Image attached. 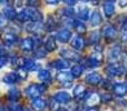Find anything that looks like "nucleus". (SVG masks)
<instances>
[{
	"mask_svg": "<svg viewBox=\"0 0 127 111\" xmlns=\"http://www.w3.org/2000/svg\"><path fill=\"white\" fill-rule=\"evenodd\" d=\"M45 90H46L45 86L35 85V83H33V85L28 86V87L26 88V90H25V92H26V94L29 97V98L35 99V98H38V97H39L40 94L45 91Z\"/></svg>",
	"mask_w": 127,
	"mask_h": 111,
	"instance_id": "obj_1",
	"label": "nucleus"
},
{
	"mask_svg": "<svg viewBox=\"0 0 127 111\" xmlns=\"http://www.w3.org/2000/svg\"><path fill=\"white\" fill-rule=\"evenodd\" d=\"M105 71H106V73L110 77H118V76H122V74L124 73L123 67H119V66L115 65V63L109 65L108 67H106Z\"/></svg>",
	"mask_w": 127,
	"mask_h": 111,
	"instance_id": "obj_2",
	"label": "nucleus"
},
{
	"mask_svg": "<svg viewBox=\"0 0 127 111\" xmlns=\"http://www.w3.org/2000/svg\"><path fill=\"white\" fill-rule=\"evenodd\" d=\"M121 53H122V50H121V47L118 44L114 46L109 51H108V61L110 63H115L118 61V59L121 58Z\"/></svg>",
	"mask_w": 127,
	"mask_h": 111,
	"instance_id": "obj_3",
	"label": "nucleus"
},
{
	"mask_svg": "<svg viewBox=\"0 0 127 111\" xmlns=\"http://www.w3.org/2000/svg\"><path fill=\"white\" fill-rule=\"evenodd\" d=\"M103 81L101 79V76L97 72H92V73H88L87 76L85 77V82L88 83L90 86H97Z\"/></svg>",
	"mask_w": 127,
	"mask_h": 111,
	"instance_id": "obj_4",
	"label": "nucleus"
},
{
	"mask_svg": "<svg viewBox=\"0 0 127 111\" xmlns=\"http://www.w3.org/2000/svg\"><path fill=\"white\" fill-rule=\"evenodd\" d=\"M72 79H74V77H72L71 73H69V72L60 71L59 73L57 74V80L59 81V82L64 83V86H66V87H70V86H71Z\"/></svg>",
	"mask_w": 127,
	"mask_h": 111,
	"instance_id": "obj_5",
	"label": "nucleus"
},
{
	"mask_svg": "<svg viewBox=\"0 0 127 111\" xmlns=\"http://www.w3.org/2000/svg\"><path fill=\"white\" fill-rule=\"evenodd\" d=\"M60 56L68 61H79L80 60V56L77 55V52L68 50V49H62V50H60Z\"/></svg>",
	"mask_w": 127,
	"mask_h": 111,
	"instance_id": "obj_6",
	"label": "nucleus"
},
{
	"mask_svg": "<svg viewBox=\"0 0 127 111\" xmlns=\"http://www.w3.org/2000/svg\"><path fill=\"white\" fill-rule=\"evenodd\" d=\"M101 65V55L100 52H95V55L90 56L87 59V66L89 68H97Z\"/></svg>",
	"mask_w": 127,
	"mask_h": 111,
	"instance_id": "obj_7",
	"label": "nucleus"
},
{
	"mask_svg": "<svg viewBox=\"0 0 127 111\" xmlns=\"http://www.w3.org/2000/svg\"><path fill=\"white\" fill-rule=\"evenodd\" d=\"M113 91L117 97H125L127 94V85L125 82H118L113 86Z\"/></svg>",
	"mask_w": 127,
	"mask_h": 111,
	"instance_id": "obj_8",
	"label": "nucleus"
},
{
	"mask_svg": "<svg viewBox=\"0 0 127 111\" xmlns=\"http://www.w3.org/2000/svg\"><path fill=\"white\" fill-rule=\"evenodd\" d=\"M101 31H103L104 38H105V39H107V40L114 39V38L116 37V35H117L116 29H115L113 26H110V24H107V26H105Z\"/></svg>",
	"mask_w": 127,
	"mask_h": 111,
	"instance_id": "obj_9",
	"label": "nucleus"
},
{
	"mask_svg": "<svg viewBox=\"0 0 127 111\" xmlns=\"http://www.w3.org/2000/svg\"><path fill=\"white\" fill-rule=\"evenodd\" d=\"M56 38H57L58 41L63 42V44L68 42V40L71 38V31H70L69 29H62V30H59L57 32Z\"/></svg>",
	"mask_w": 127,
	"mask_h": 111,
	"instance_id": "obj_10",
	"label": "nucleus"
},
{
	"mask_svg": "<svg viewBox=\"0 0 127 111\" xmlns=\"http://www.w3.org/2000/svg\"><path fill=\"white\" fill-rule=\"evenodd\" d=\"M54 99H55V101L58 103H68L71 100V97H70V94L68 93V92L59 91L54 96Z\"/></svg>",
	"mask_w": 127,
	"mask_h": 111,
	"instance_id": "obj_11",
	"label": "nucleus"
},
{
	"mask_svg": "<svg viewBox=\"0 0 127 111\" xmlns=\"http://www.w3.org/2000/svg\"><path fill=\"white\" fill-rule=\"evenodd\" d=\"M85 98H86V105L90 108H93L95 105L100 102V96H99L98 93H96V92L89 93L87 97H85Z\"/></svg>",
	"mask_w": 127,
	"mask_h": 111,
	"instance_id": "obj_12",
	"label": "nucleus"
},
{
	"mask_svg": "<svg viewBox=\"0 0 127 111\" xmlns=\"http://www.w3.org/2000/svg\"><path fill=\"white\" fill-rule=\"evenodd\" d=\"M20 80V76L17 73V72H9L6 76L2 78V81L7 85H15L16 82Z\"/></svg>",
	"mask_w": 127,
	"mask_h": 111,
	"instance_id": "obj_13",
	"label": "nucleus"
},
{
	"mask_svg": "<svg viewBox=\"0 0 127 111\" xmlns=\"http://www.w3.org/2000/svg\"><path fill=\"white\" fill-rule=\"evenodd\" d=\"M46 106H47L46 101L44 99L39 98V97L31 100V107H32V109L35 111H42L46 108Z\"/></svg>",
	"mask_w": 127,
	"mask_h": 111,
	"instance_id": "obj_14",
	"label": "nucleus"
},
{
	"mask_svg": "<svg viewBox=\"0 0 127 111\" xmlns=\"http://www.w3.org/2000/svg\"><path fill=\"white\" fill-rule=\"evenodd\" d=\"M70 44H71V47L75 50H83L84 46H85V41H84L83 38L78 35L72 38V40L70 41Z\"/></svg>",
	"mask_w": 127,
	"mask_h": 111,
	"instance_id": "obj_15",
	"label": "nucleus"
},
{
	"mask_svg": "<svg viewBox=\"0 0 127 111\" xmlns=\"http://www.w3.org/2000/svg\"><path fill=\"white\" fill-rule=\"evenodd\" d=\"M50 65L58 70H64V69H67V68L69 67V61L66 60V59H56V60L53 61Z\"/></svg>",
	"mask_w": 127,
	"mask_h": 111,
	"instance_id": "obj_16",
	"label": "nucleus"
},
{
	"mask_svg": "<svg viewBox=\"0 0 127 111\" xmlns=\"http://www.w3.org/2000/svg\"><path fill=\"white\" fill-rule=\"evenodd\" d=\"M28 12H29V18H30L31 21L40 22L42 20V15L36 8H29L28 9Z\"/></svg>",
	"mask_w": 127,
	"mask_h": 111,
	"instance_id": "obj_17",
	"label": "nucleus"
},
{
	"mask_svg": "<svg viewBox=\"0 0 127 111\" xmlns=\"http://www.w3.org/2000/svg\"><path fill=\"white\" fill-rule=\"evenodd\" d=\"M103 10L104 13H105L106 17H112L114 15V11H115V6H114V2L113 1H107L103 4Z\"/></svg>",
	"mask_w": 127,
	"mask_h": 111,
	"instance_id": "obj_18",
	"label": "nucleus"
},
{
	"mask_svg": "<svg viewBox=\"0 0 127 111\" xmlns=\"http://www.w3.org/2000/svg\"><path fill=\"white\" fill-rule=\"evenodd\" d=\"M33 46H35V42L31 38H26V39L22 40V44H21V49L26 52H29V51H32Z\"/></svg>",
	"mask_w": 127,
	"mask_h": 111,
	"instance_id": "obj_19",
	"label": "nucleus"
},
{
	"mask_svg": "<svg viewBox=\"0 0 127 111\" xmlns=\"http://www.w3.org/2000/svg\"><path fill=\"white\" fill-rule=\"evenodd\" d=\"M45 49L47 51H54L57 48V44H56V39L54 37H48L45 40Z\"/></svg>",
	"mask_w": 127,
	"mask_h": 111,
	"instance_id": "obj_20",
	"label": "nucleus"
},
{
	"mask_svg": "<svg viewBox=\"0 0 127 111\" xmlns=\"http://www.w3.org/2000/svg\"><path fill=\"white\" fill-rule=\"evenodd\" d=\"M22 67H24L26 70H29V71H35V70L38 69L39 66H38L33 60H31V59H26V60H24Z\"/></svg>",
	"mask_w": 127,
	"mask_h": 111,
	"instance_id": "obj_21",
	"label": "nucleus"
},
{
	"mask_svg": "<svg viewBox=\"0 0 127 111\" xmlns=\"http://www.w3.org/2000/svg\"><path fill=\"white\" fill-rule=\"evenodd\" d=\"M20 98V91L17 88H12L8 91V99L11 102H16L18 99Z\"/></svg>",
	"mask_w": 127,
	"mask_h": 111,
	"instance_id": "obj_22",
	"label": "nucleus"
},
{
	"mask_svg": "<svg viewBox=\"0 0 127 111\" xmlns=\"http://www.w3.org/2000/svg\"><path fill=\"white\" fill-rule=\"evenodd\" d=\"M74 97L77 99H80L83 97H86V89L84 86L78 85L76 88L74 89Z\"/></svg>",
	"mask_w": 127,
	"mask_h": 111,
	"instance_id": "obj_23",
	"label": "nucleus"
},
{
	"mask_svg": "<svg viewBox=\"0 0 127 111\" xmlns=\"http://www.w3.org/2000/svg\"><path fill=\"white\" fill-rule=\"evenodd\" d=\"M84 72V68L81 65H75L74 67H71V70H70V73L74 78H78L83 74Z\"/></svg>",
	"mask_w": 127,
	"mask_h": 111,
	"instance_id": "obj_24",
	"label": "nucleus"
},
{
	"mask_svg": "<svg viewBox=\"0 0 127 111\" xmlns=\"http://www.w3.org/2000/svg\"><path fill=\"white\" fill-rule=\"evenodd\" d=\"M101 15L98 12V11H94L92 13V17H90V21H92V24L93 26H98V24L101 23Z\"/></svg>",
	"mask_w": 127,
	"mask_h": 111,
	"instance_id": "obj_25",
	"label": "nucleus"
},
{
	"mask_svg": "<svg viewBox=\"0 0 127 111\" xmlns=\"http://www.w3.org/2000/svg\"><path fill=\"white\" fill-rule=\"evenodd\" d=\"M99 40V32L98 31H93L89 33L87 38V44H95Z\"/></svg>",
	"mask_w": 127,
	"mask_h": 111,
	"instance_id": "obj_26",
	"label": "nucleus"
},
{
	"mask_svg": "<svg viewBox=\"0 0 127 111\" xmlns=\"http://www.w3.org/2000/svg\"><path fill=\"white\" fill-rule=\"evenodd\" d=\"M17 18H18V20L21 22H26V21H28V20H30L28 9H24V10H21L19 13H17Z\"/></svg>",
	"mask_w": 127,
	"mask_h": 111,
	"instance_id": "obj_27",
	"label": "nucleus"
},
{
	"mask_svg": "<svg viewBox=\"0 0 127 111\" xmlns=\"http://www.w3.org/2000/svg\"><path fill=\"white\" fill-rule=\"evenodd\" d=\"M38 78H39L40 81H42V82H46V81H49V79H50V73H49L48 70L41 69L39 71V73H38Z\"/></svg>",
	"mask_w": 127,
	"mask_h": 111,
	"instance_id": "obj_28",
	"label": "nucleus"
},
{
	"mask_svg": "<svg viewBox=\"0 0 127 111\" xmlns=\"http://www.w3.org/2000/svg\"><path fill=\"white\" fill-rule=\"evenodd\" d=\"M78 17L80 18L81 20L86 21V20L89 18V10H88L87 7H83L78 10Z\"/></svg>",
	"mask_w": 127,
	"mask_h": 111,
	"instance_id": "obj_29",
	"label": "nucleus"
},
{
	"mask_svg": "<svg viewBox=\"0 0 127 111\" xmlns=\"http://www.w3.org/2000/svg\"><path fill=\"white\" fill-rule=\"evenodd\" d=\"M72 26L75 27V29L77 30V32H78V33H85L86 32V26H85V23H84V22H81V21H74Z\"/></svg>",
	"mask_w": 127,
	"mask_h": 111,
	"instance_id": "obj_30",
	"label": "nucleus"
},
{
	"mask_svg": "<svg viewBox=\"0 0 127 111\" xmlns=\"http://www.w3.org/2000/svg\"><path fill=\"white\" fill-rule=\"evenodd\" d=\"M4 17L9 18V19H15L16 17H17V13H16V11L13 10L12 8H10V7H7L6 9H4Z\"/></svg>",
	"mask_w": 127,
	"mask_h": 111,
	"instance_id": "obj_31",
	"label": "nucleus"
},
{
	"mask_svg": "<svg viewBox=\"0 0 127 111\" xmlns=\"http://www.w3.org/2000/svg\"><path fill=\"white\" fill-rule=\"evenodd\" d=\"M56 22H55V20H54V18L53 17H48V20H47V22H46V29L48 31H51V30H54V29L56 28Z\"/></svg>",
	"mask_w": 127,
	"mask_h": 111,
	"instance_id": "obj_32",
	"label": "nucleus"
},
{
	"mask_svg": "<svg viewBox=\"0 0 127 111\" xmlns=\"http://www.w3.org/2000/svg\"><path fill=\"white\" fill-rule=\"evenodd\" d=\"M16 36L15 35H12V33H7L6 36H4V42H6L7 44H13L16 42Z\"/></svg>",
	"mask_w": 127,
	"mask_h": 111,
	"instance_id": "obj_33",
	"label": "nucleus"
},
{
	"mask_svg": "<svg viewBox=\"0 0 127 111\" xmlns=\"http://www.w3.org/2000/svg\"><path fill=\"white\" fill-rule=\"evenodd\" d=\"M9 110L10 111H22V107L19 105V103H17V101L16 102H10L9 103Z\"/></svg>",
	"mask_w": 127,
	"mask_h": 111,
	"instance_id": "obj_34",
	"label": "nucleus"
},
{
	"mask_svg": "<svg viewBox=\"0 0 127 111\" xmlns=\"http://www.w3.org/2000/svg\"><path fill=\"white\" fill-rule=\"evenodd\" d=\"M47 52L48 51L46 50V49H37V51L35 52V55L37 58H45L47 55Z\"/></svg>",
	"mask_w": 127,
	"mask_h": 111,
	"instance_id": "obj_35",
	"label": "nucleus"
},
{
	"mask_svg": "<svg viewBox=\"0 0 127 111\" xmlns=\"http://www.w3.org/2000/svg\"><path fill=\"white\" fill-rule=\"evenodd\" d=\"M8 55V50H7L6 47L0 46V58H6Z\"/></svg>",
	"mask_w": 127,
	"mask_h": 111,
	"instance_id": "obj_36",
	"label": "nucleus"
},
{
	"mask_svg": "<svg viewBox=\"0 0 127 111\" xmlns=\"http://www.w3.org/2000/svg\"><path fill=\"white\" fill-rule=\"evenodd\" d=\"M6 24H7V20H6V18H4V16L0 15V29L4 28Z\"/></svg>",
	"mask_w": 127,
	"mask_h": 111,
	"instance_id": "obj_37",
	"label": "nucleus"
},
{
	"mask_svg": "<svg viewBox=\"0 0 127 111\" xmlns=\"http://www.w3.org/2000/svg\"><path fill=\"white\" fill-rule=\"evenodd\" d=\"M64 2H65L67 6H74L77 2V0H64Z\"/></svg>",
	"mask_w": 127,
	"mask_h": 111,
	"instance_id": "obj_38",
	"label": "nucleus"
},
{
	"mask_svg": "<svg viewBox=\"0 0 127 111\" xmlns=\"http://www.w3.org/2000/svg\"><path fill=\"white\" fill-rule=\"evenodd\" d=\"M59 2V0H46L47 4H57Z\"/></svg>",
	"mask_w": 127,
	"mask_h": 111,
	"instance_id": "obj_39",
	"label": "nucleus"
},
{
	"mask_svg": "<svg viewBox=\"0 0 127 111\" xmlns=\"http://www.w3.org/2000/svg\"><path fill=\"white\" fill-rule=\"evenodd\" d=\"M122 30H123V33H127V20H125V22L123 23Z\"/></svg>",
	"mask_w": 127,
	"mask_h": 111,
	"instance_id": "obj_40",
	"label": "nucleus"
},
{
	"mask_svg": "<svg viewBox=\"0 0 127 111\" xmlns=\"http://www.w3.org/2000/svg\"><path fill=\"white\" fill-rule=\"evenodd\" d=\"M119 6L121 7L127 6V0H119Z\"/></svg>",
	"mask_w": 127,
	"mask_h": 111,
	"instance_id": "obj_41",
	"label": "nucleus"
},
{
	"mask_svg": "<svg viewBox=\"0 0 127 111\" xmlns=\"http://www.w3.org/2000/svg\"><path fill=\"white\" fill-rule=\"evenodd\" d=\"M4 63H6V60H4V58H0V69L3 67Z\"/></svg>",
	"mask_w": 127,
	"mask_h": 111,
	"instance_id": "obj_42",
	"label": "nucleus"
},
{
	"mask_svg": "<svg viewBox=\"0 0 127 111\" xmlns=\"http://www.w3.org/2000/svg\"><path fill=\"white\" fill-rule=\"evenodd\" d=\"M87 111H98V110L95 109V108H89V109H88Z\"/></svg>",
	"mask_w": 127,
	"mask_h": 111,
	"instance_id": "obj_43",
	"label": "nucleus"
},
{
	"mask_svg": "<svg viewBox=\"0 0 127 111\" xmlns=\"http://www.w3.org/2000/svg\"><path fill=\"white\" fill-rule=\"evenodd\" d=\"M56 111H67V110H66V109H63V108H59V109H57Z\"/></svg>",
	"mask_w": 127,
	"mask_h": 111,
	"instance_id": "obj_44",
	"label": "nucleus"
},
{
	"mask_svg": "<svg viewBox=\"0 0 127 111\" xmlns=\"http://www.w3.org/2000/svg\"><path fill=\"white\" fill-rule=\"evenodd\" d=\"M22 111H31V110H29V109H24Z\"/></svg>",
	"mask_w": 127,
	"mask_h": 111,
	"instance_id": "obj_45",
	"label": "nucleus"
},
{
	"mask_svg": "<svg viewBox=\"0 0 127 111\" xmlns=\"http://www.w3.org/2000/svg\"><path fill=\"white\" fill-rule=\"evenodd\" d=\"M108 1H114V0H108Z\"/></svg>",
	"mask_w": 127,
	"mask_h": 111,
	"instance_id": "obj_46",
	"label": "nucleus"
},
{
	"mask_svg": "<svg viewBox=\"0 0 127 111\" xmlns=\"http://www.w3.org/2000/svg\"><path fill=\"white\" fill-rule=\"evenodd\" d=\"M126 39H127V38H126ZM126 42H127V40H126Z\"/></svg>",
	"mask_w": 127,
	"mask_h": 111,
	"instance_id": "obj_47",
	"label": "nucleus"
}]
</instances>
